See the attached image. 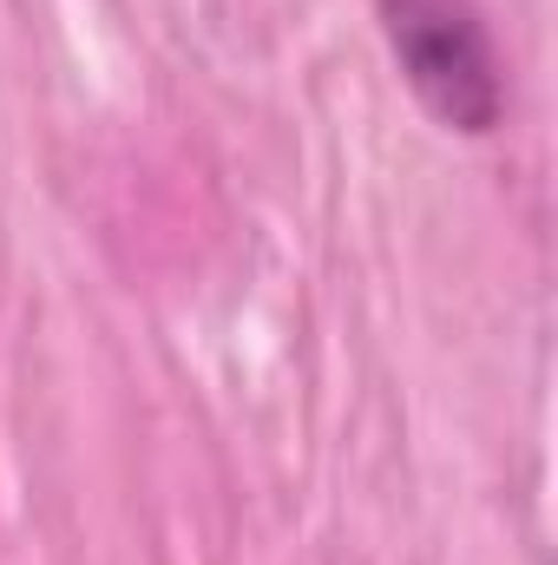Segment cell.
<instances>
[{"instance_id":"1","label":"cell","mask_w":558,"mask_h":565,"mask_svg":"<svg viewBox=\"0 0 558 565\" xmlns=\"http://www.w3.org/2000/svg\"><path fill=\"white\" fill-rule=\"evenodd\" d=\"M388 53L440 132L486 139L506 119V73L473 0H375Z\"/></svg>"}]
</instances>
